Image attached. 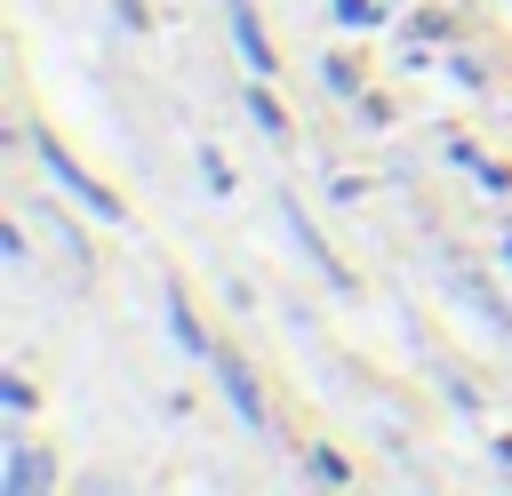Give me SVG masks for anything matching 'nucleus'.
Returning <instances> with one entry per match:
<instances>
[{
  "mask_svg": "<svg viewBox=\"0 0 512 496\" xmlns=\"http://www.w3.org/2000/svg\"><path fill=\"white\" fill-rule=\"evenodd\" d=\"M448 296H456V304H464V312H480V320H488V328H496V336H512V312H504V304H496V288H488V280H480V272H464V264H448Z\"/></svg>",
  "mask_w": 512,
  "mask_h": 496,
  "instance_id": "3",
  "label": "nucleus"
},
{
  "mask_svg": "<svg viewBox=\"0 0 512 496\" xmlns=\"http://www.w3.org/2000/svg\"><path fill=\"white\" fill-rule=\"evenodd\" d=\"M320 72H328V88H336V96H360V64H352V56H328Z\"/></svg>",
  "mask_w": 512,
  "mask_h": 496,
  "instance_id": "9",
  "label": "nucleus"
},
{
  "mask_svg": "<svg viewBox=\"0 0 512 496\" xmlns=\"http://www.w3.org/2000/svg\"><path fill=\"white\" fill-rule=\"evenodd\" d=\"M32 152H40V168H48V176H56V184L88 208V216H104V224H120V216H128V200H112V192H104V184H96V176H88V168L56 144V136H32Z\"/></svg>",
  "mask_w": 512,
  "mask_h": 496,
  "instance_id": "1",
  "label": "nucleus"
},
{
  "mask_svg": "<svg viewBox=\"0 0 512 496\" xmlns=\"http://www.w3.org/2000/svg\"><path fill=\"white\" fill-rule=\"evenodd\" d=\"M448 160H456V168H472V176H480L488 192H512V168H496V160H480V152H472L464 136H448Z\"/></svg>",
  "mask_w": 512,
  "mask_h": 496,
  "instance_id": "7",
  "label": "nucleus"
},
{
  "mask_svg": "<svg viewBox=\"0 0 512 496\" xmlns=\"http://www.w3.org/2000/svg\"><path fill=\"white\" fill-rule=\"evenodd\" d=\"M248 120H256V128H264L272 144H288V112H280V104L264 96V80H248Z\"/></svg>",
  "mask_w": 512,
  "mask_h": 496,
  "instance_id": "8",
  "label": "nucleus"
},
{
  "mask_svg": "<svg viewBox=\"0 0 512 496\" xmlns=\"http://www.w3.org/2000/svg\"><path fill=\"white\" fill-rule=\"evenodd\" d=\"M168 336H176V344H184L192 360H200V352H216V344H208V328L192 320V304H184V288H168Z\"/></svg>",
  "mask_w": 512,
  "mask_h": 496,
  "instance_id": "6",
  "label": "nucleus"
},
{
  "mask_svg": "<svg viewBox=\"0 0 512 496\" xmlns=\"http://www.w3.org/2000/svg\"><path fill=\"white\" fill-rule=\"evenodd\" d=\"M224 16H232V40H240V56H248V72L264 80V72H272V40L256 32V8H248V0H224Z\"/></svg>",
  "mask_w": 512,
  "mask_h": 496,
  "instance_id": "4",
  "label": "nucleus"
},
{
  "mask_svg": "<svg viewBox=\"0 0 512 496\" xmlns=\"http://www.w3.org/2000/svg\"><path fill=\"white\" fill-rule=\"evenodd\" d=\"M0 400H8V416H24V408H32V384H24V376H0Z\"/></svg>",
  "mask_w": 512,
  "mask_h": 496,
  "instance_id": "12",
  "label": "nucleus"
},
{
  "mask_svg": "<svg viewBox=\"0 0 512 496\" xmlns=\"http://www.w3.org/2000/svg\"><path fill=\"white\" fill-rule=\"evenodd\" d=\"M392 8H376V0H336V24H384Z\"/></svg>",
  "mask_w": 512,
  "mask_h": 496,
  "instance_id": "11",
  "label": "nucleus"
},
{
  "mask_svg": "<svg viewBox=\"0 0 512 496\" xmlns=\"http://www.w3.org/2000/svg\"><path fill=\"white\" fill-rule=\"evenodd\" d=\"M496 456H504V472H512V440H496Z\"/></svg>",
  "mask_w": 512,
  "mask_h": 496,
  "instance_id": "13",
  "label": "nucleus"
},
{
  "mask_svg": "<svg viewBox=\"0 0 512 496\" xmlns=\"http://www.w3.org/2000/svg\"><path fill=\"white\" fill-rule=\"evenodd\" d=\"M0 488H56V464H48L40 448H8V472H0Z\"/></svg>",
  "mask_w": 512,
  "mask_h": 496,
  "instance_id": "5",
  "label": "nucleus"
},
{
  "mask_svg": "<svg viewBox=\"0 0 512 496\" xmlns=\"http://www.w3.org/2000/svg\"><path fill=\"white\" fill-rule=\"evenodd\" d=\"M216 360V376H224V392H232V416L248 424V432H264V392H256V376H248V360L240 352H208Z\"/></svg>",
  "mask_w": 512,
  "mask_h": 496,
  "instance_id": "2",
  "label": "nucleus"
},
{
  "mask_svg": "<svg viewBox=\"0 0 512 496\" xmlns=\"http://www.w3.org/2000/svg\"><path fill=\"white\" fill-rule=\"evenodd\" d=\"M304 480H328V488H336V480H344V456H328V448H312V456H304Z\"/></svg>",
  "mask_w": 512,
  "mask_h": 496,
  "instance_id": "10",
  "label": "nucleus"
}]
</instances>
